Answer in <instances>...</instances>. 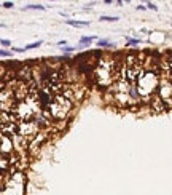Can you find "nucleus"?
I'll use <instances>...</instances> for the list:
<instances>
[{
    "mask_svg": "<svg viewBox=\"0 0 172 195\" xmlns=\"http://www.w3.org/2000/svg\"><path fill=\"white\" fill-rule=\"evenodd\" d=\"M159 75H161V72H159L158 66L151 64L150 58H145L143 70H142L140 77L136 82L142 103H147V101H150L153 96H155L156 88H158V83H159Z\"/></svg>",
    "mask_w": 172,
    "mask_h": 195,
    "instance_id": "nucleus-1",
    "label": "nucleus"
},
{
    "mask_svg": "<svg viewBox=\"0 0 172 195\" xmlns=\"http://www.w3.org/2000/svg\"><path fill=\"white\" fill-rule=\"evenodd\" d=\"M117 67H118V61H115L110 56H104L97 67H96V82L102 87H110L115 77H117Z\"/></svg>",
    "mask_w": 172,
    "mask_h": 195,
    "instance_id": "nucleus-2",
    "label": "nucleus"
},
{
    "mask_svg": "<svg viewBox=\"0 0 172 195\" xmlns=\"http://www.w3.org/2000/svg\"><path fill=\"white\" fill-rule=\"evenodd\" d=\"M72 107H73V101L64 98L62 95H56L50 103V106L43 112L50 120H65L67 115L70 114Z\"/></svg>",
    "mask_w": 172,
    "mask_h": 195,
    "instance_id": "nucleus-3",
    "label": "nucleus"
},
{
    "mask_svg": "<svg viewBox=\"0 0 172 195\" xmlns=\"http://www.w3.org/2000/svg\"><path fill=\"white\" fill-rule=\"evenodd\" d=\"M38 133H40V128H38V125L34 122V120H27V122H19L18 123V134L21 138H24L29 144H31V141Z\"/></svg>",
    "mask_w": 172,
    "mask_h": 195,
    "instance_id": "nucleus-4",
    "label": "nucleus"
},
{
    "mask_svg": "<svg viewBox=\"0 0 172 195\" xmlns=\"http://www.w3.org/2000/svg\"><path fill=\"white\" fill-rule=\"evenodd\" d=\"M65 24L75 26V27H83V26H89L88 21H73V19H65Z\"/></svg>",
    "mask_w": 172,
    "mask_h": 195,
    "instance_id": "nucleus-5",
    "label": "nucleus"
},
{
    "mask_svg": "<svg viewBox=\"0 0 172 195\" xmlns=\"http://www.w3.org/2000/svg\"><path fill=\"white\" fill-rule=\"evenodd\" d=\"M46 6H43V5H40V3H29L27 6H24V10H45Z\"/></svg>",
    "mask_w": 172,
    "mask_h": 195,
    "instance_id": "nucleus-6",
    "label": "nucleus"
},
{
    "mask_svg": "<svg viewBox=\"0 0 172 195\" xmlns=\"http://www.w3.org/2000/svg\"><path fill=\"white\" fill-rule=\"evenodd\" d=\"M96 40V37H81L80 39V43L83 45V46H88L89 43H92Z\"/></svg>",
    "mask_w": 172,
    "mask_h": 195,
    "instance_id": "nucleus-7",
    "label": "nucleus"
},
{
    "mask_svg": "<svg viewBox=\"0 0 172 195\" xmlns=\"http://www.w3.org/2000/svg\"><path fill=\"white\" fill-rule=\"evenodd\" d=\"M40 45H43V42H42V40H37V42H34V43L26 45V46H24V50H26V51H27V50H34V48H38Z\"/></svg>",
    "mask_w": 172,
    "mask_h": 195,
    "instance_id": "nucleus-8",
    "label": "nucleus"
},
{
    "mask_svg": "<svg viewBox=\"0 0 172 195\" xmlns=\"http://www.w3.org/2000/svg\"><path fill=\"white\" fill-rule=\"evenodd\" d=\"M120 18L118 16H100L99 18V21H109V23H115V21H118Z\"/></svg>",
    "mask_w": 172,
    "mask_h": 195,
    "instance_id": "nucleus-9",
    "label": "nucleus"
},
{
    "mask_svg": "<svg viewBox=\"0 0 172 195\" xmlns=\"http://www.w3.org/2000/svg\"><path fill=\"white\" fill-rule=\"evenodd\" d=\"M97 45L99 46H115V43L109 42V40H97Z\"/></svg>",
    "mask_w": 172,
    "mask_h": 195,
    "instance_id": "nucleus-10",
    "label": "nucleus"
},
{
    "mask_svg": "<svg viewBox=\"0 0 172 195\" xmlns=\"http://www.w3.org/2000/svg\"><path fill=\"white\" fill-rule=\"evenodd\" d=\"M139 43H142L140 39H128V45H129V46H136V45H139Z\"/></svg>",
    "mask_w": 172,
    "mask_h": 195,
    "instance_id": "nucleus-11",
    "label": "nucleus"
},
{
    "mask_svg": "<svg viewBox=\"0 0 172 195\" xmlns=\"http://www.w3.org/2000/svg\"><path fill=\"white\" fill-rule=\"evenodd\" d=\"M145 6H147V10H153V11H158V6H156L155 3H151V2H148V3L145 5Z\"/></svg>",
    "mask_w": 172,
    "mask_h": 195,
    "instance_id": "nucleus-12",
    "label": "nucleus"
},
{
    "mask_svg": "<svg viewBox=\"0 0 172 195\" xmlns=\"http://www.w3.org/2000/svg\"><path fill=\"white\" fill-rule=\"evenodd\" d=\"M11 51H8V50H0V56H5V58H10L11 56Z\"/></svg>",
    "mask_w": 172,
    "mask_h": 195,
    "instance_id": "nucleus-13",
    "label": "nucleus"
},
{
    "mask_svg": "<svg viewBox=\"0 0 172 195\" xmlns=\"http://www.w3.org/2000/svg\"><path fill=\"white\" fill-rule=\"evenodd\" d=\"M76 48H73V46H62V51L64 53H72V51H75Z\"/></svg>",
    "mask_w": 172,
    "mask_h": 195,
    "instance_id": "nucleus-14",
    "label": "nucleus"
},
{
    "mask_svg": "<svg viewBox=\"0 0 172 195\" xmlns=\"http://www.w3.org/2000/svg\"><path fill=\"white\" fill-rule=\"evenodd\" d=\"M2 6H3V8H13V6H14V3H13V2H3V3H2Z\"/></svg>",
    "mask_w": 172,
    "mask_h": 195,
    "instance_id": "nucleus-15",
    "label": "nucleus"
},
{
    "mask_svg": "<svg viewBox=\"0 0 172 195\" xmlns=\"http://www.w3.org/2000/svg\"><path fill=\"white\" fill-rule=\"evenodd\" d=\"M0 43H2L3 46H10V45H11V42L6 40V39H0Z\"/></svg>",
    "mask_w": 172,
    "mask_h": 195,
    "instance_id": "nucleus-16",
    "label": "nucleus"
},
{
    "mask_svg": "<svg viewBox=\"0 0 172 195\" xmlns=\"http://www.w3.org/2000/svg\"><path fill=\"white\" fill-rule=\"evenodd\" d=\"M136 10H139V11H145V10H147V6H145V5H137V6H136Z\"/></svg>",
    "mask_w": 172,
    "mask_h": 195,
    "instance_id": "nucleus-17",
    "label": "nucleus"
},
{
    "mask_svg": "<svg viewBox=\"0 0 172 195\" xmlns=\"http://www.w3.org/2000/svg\"><path fill=\"white\" fill-rule=\"evenodd\" d=\"M13 51H14V53H23V51H26V50H24V48H16V46H14Z\"/></svg>",
    "mask_w": 172,
    "mask_h": 195,
    "instance_id": "nucleus-18",
    "label": "nucleus"
},
{
    "mask_svg": "<svg viewBox=\"0 0 172 195\" xmlns=\"http://www.w3.org/2000/svg\"><path fill=\"white\" fill-rule=\"evenodd\" d=\"M65 43H67V42H65V40H59V42H57V45H59V46H64V45H65Z\"/></svg>",
    "mask_w": 172,
    "mask_h": 195,
    "instance_id": "nucleus-19",
    "label": "nucleus"
},
{
    "mask_svg": "<svg viewBox=\"0 0 172 195\" xmlns=\"http://www.w3.org/2000/svg\"><path fill=\"white\" fill-rule=\"evenodd\" d=\"M0 27H3V26H2V24H0Z\"/></svg>",
    "mask_w": 172,
    "mask_h": 195,
    "instance_id": "nucleus-20",
    "label": "nucleus"
}]
</instances>
